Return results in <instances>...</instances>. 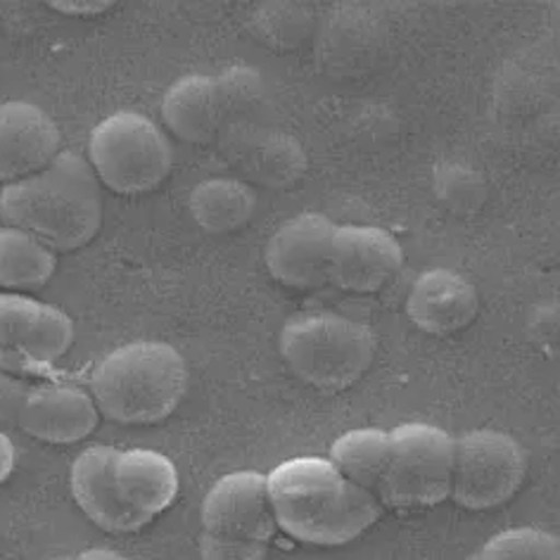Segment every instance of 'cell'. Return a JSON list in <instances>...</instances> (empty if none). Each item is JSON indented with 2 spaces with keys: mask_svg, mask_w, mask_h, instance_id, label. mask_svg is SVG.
Segmentation results:
<instances>
[{
  "mask_svg": "<svg viewBox=\"0 0 560 560\" xmlns=\"http://www.w3.org/2000/svg\"><path fill=\"white\" fill-rule=\"evenodd\" d=\"M276 525L306 546H345L369 532L383 506L349 482L328 458L298 456L266 475Z\"/></svg>",
  "mask_w": 560,
  "mask_h": 560,
  "instance_id": "1",
  "label": "cell"
},
{
  "mask_svg": "<svg viewBox=\"0 0 560 560\" xmlns=\"http://www.w3.org/2000/svg\"><path fill=\"white\" fill-rule=\"evenodd\" d=\"M101 188L89 160L62 150L44 172L0 188V221L65 255L91 245L101 233Z\"/></svg>",
  "mask_w": 560,
  "mask_h": 560,
  "instance_id": "2",
  "label": "cell"
},
{
  "mask_svg": "<svg viewBox=\"0 0 560 560\" xmlns=\"http://www.w3.org/2000/svg\"><path fill=\"white\" fill-rule=\"evenodd\" d=\"M188 389V363L176 347L140 340L112 349L95 363L89 392L103 418L117 425H158Z\"/></svg>",
  "mask_w": 560,
  "mask_h": 560,
  "instance_id": "3",
  "label": "cell"
},
{
  "mask_svg": "<svg viewBox=\"0 0 560 560\" xmlns=\"http://www.w3.org/2000/svg\"><path fill=\"white\" fill-rule=\"evenodd\" d=\"M278 349L302 383L320 392H345L371 371L377 340L361 320L316 312L290 318L280 328Z\"/></svg>",
  "mask_w": 560,
  "mask_h": 560,
  "instance_id": "4",
  "label": "cell"
},
{
  "mask_svg": "<svg viewBox=\"0 0 560 560\" xmlns=\"http://www.w3.org/2000/svg\"><path fill=\"white\" fill-rule=\"evenodd\" d=\"M202 560H266L278 532L259 470H235L207 489L200 509Z\"/></svg>",
  "mask_w": 560,
  "mask_h": 560,
  "instance_id": "5",
  "label": "cell"
},
{
  "mask_svg": "<svg viewBox=\"0 0 560 560\" xmlns=\"http://www.w3.org/2000/svg\"><path fill=\"white\" fill-rule=\"evenodd\" d=\"M86 160L97 184L133 198L164 184L174 170V148L160 124L143 112L119 109L95 124Z\"/></svg>",
  "mask_w": 560,
  "mask_h": 560,
  "instance_id": "6",
  "label": "cell"
},
{
  "mask_svg": "<svg viewBox=\"0 0 560 560\" xmlns=\"http://www.w3.org/2000/svg\"><path fill=\"white\" fill-rule=\"evenodd\" d=\"M392 456L377 501L392 511H428L450 501L456 438L432 423L389 430Z\"/></svg>",
  "mask_w": 560,
  "mask_h": 560,
  "instance_id": "7",
  "label": "cell"
},
{
  "mask_svg": "<svg viewBox=\"0 0 560 560\" xmlns=\"http://www.w3.org/2000/svg\"><path fill=\"white\" fill-rule=\"evenodd\" d=\"M525 446L509 432L478 428L456 438L450 499L466 511H492L509 503L527 480Z\"/></svg>",
  "mask_w": 560,
  "mask_h": 560,
  "instance_id": "8",
  "label": "cell"
},
{
  "mask_svg": "<svg viewBox=\"0 0 560 560\" xmlns=\"http://www.w3.org/2000/svg\"><path fill=\"white\" fill-rule=\"evenodd\" d=\"M74 320L30 295L0 292V373L46 377L74 345Z\"/></svg>",
  "mask_w": 560,
  "mask_h": 560,
  "instance_id": "9",
  "label": "cell"
},
{
  "mask_svg": "<svg viewBox=\"0 0 560 560\" xmlns=\"http://www.w3.org/2000/svg\"><path fill=\"white\" fill-rule=\"evenodd\" d=\"M217 145L221 158L243 174L249 186L288 190L310 170V155L298 136L259 121L231 126L219 136Z\"/></svg>",
  "mask_w": 560,
  "mask_h": 560,
  "instance_id": "10",
  "label": "cell"
},
{
  "mask_svg": "<svg viewBox=\"0 0 560 560\" xmlns=\"http://www.w3.org/2000/svg\"><path fill=\"white\" fill-rule=\"evenodd\" d=\"M316 60L326 74L357 79L383 62L389 30L373 8L340 5L316 26Z\"/></svg>",
  "mask_w": 560,
  "mask_h": 560,
  "instance_id": "11",
  "label": "cell"
},
{
  "mask_svg": "<svg viewBox=\"0 0 560 560\" xmlns=\"http://www.w3.org/2000/svg\"><path fill=\"white\" fill-rule=\"evenodd\" d=\"M404 269V247L381 226L338 223L332 237L328 283L352 295H375Z\"/></svg>",
  "mask_w": 560,
  "mask_h": 560,
  "instance_id": "12",
  "label": "cell"
},
{
  "mask_svg": "<svg viewBox=\"0 0 560 560\" xmlns=\"http://www.w3.org/2000/svg\"><path fill=\"white\" fill-rule=\"evenodd\" d=\"M338 223L318 212H304L278 226L264 247V264L280 285L316 290L328 285L332 237Z\"/></svg>",
  "mask_w": 560,
  "mask_h": 560,
  "instance_id": "13",
  "label": "cell"
},
{
  "mask_svg": "<svg viewBox=\"0 0 560 560\" xmlns=\"http://www.w3.org/2000/svg\"><path fill=\"white\" fill-rule=\"evenodd\" d=\"M101 411L89 389L44 381L26 389L18 428L44 444L69 446L89 440L101 425Z\"/></svg>",
  "mask_w": 560,
  "mask_h": 560,
  "instance_id": "14",
  "label": "cell"
},
{
  "mask_svg": "<svg viewBox=\"0 0 560 560\" xmlns=\"http://www.w3.org/2000/svg\"><path fill=\"white\" fill-rule=\"evenodd\" d=\"M62 152V133L44 107L0 103V186L44 172Z\"/></svg>",
  "mask_w": 560,
  "mask_h": 560,
  "instance_id": "15",
  "label": "cell"
},
{
  "mask_svg": "<svg viewBox=\"0 0 560 560\" xmlns=\"http://www.w3.org/2000/svg\"><path fill=\"white\" fill-rule=\"evenodd\" d=\"M480 295L470 280L452 269L423 271L406 295V316L432 338H452L475 324Z\"/></svg>",
  "mask_w": 560,
  "mask_h": 560,
  "instance_id": "16",
  "label": "cell"
},
{
  "mask_svg": "<svg viewBox=\"0 0 560 560\" xmlns=\"http://www.w3.org/2000/svg\"><path fill=\"white\" fill-rule=\"evenodd\" d=\"M162 121L174 138L192 145L217 143L229 129V107L217 74H186L162 97Z\"/></svg>",
  "mask_w": 560,
  "mask_h": 560,
  "instance_id": "17",
  "label": "cell"
},
{
  "mask_svg": "<svg viewBox=\"0 0 560 560\" xmlns=\"http://www.w3.org/2000/svg\"><path fill=\"white\" fill-rule=\"evenodd\" d=\"M115 446L95 444L83 450L69 468V487L79 511L107 535H133L148 527L136 513L124 506L112 480Z\"/></svg>",
  "mask_w": 560,
  "mask_h": 560,
  "instance_id": "18",
  "label": "cell"
},
{
  "mask_svg": "<svg viewBox=\"0 0 560 560\" xmlns=\"http://www.w3.org/2000/svg\"><path fill=\"white\" fill-rule=\"evenodd\" d=\"M112 480L124 506L145 525L174 506L180 489L174 460L152 450H115Z\"/></svg>",
  "mask_w": 560,
  "mask_h": 560,
  "instance_id": "19",
  "label": "cell"
},
{
  "mask_svg": "<svg viewBox=\"0 0 560 560\" xmlns=\"http://www.w3.org/2000/svg\"><path fill=\"white\" fill-rule=\"evenodd\" d=\"M257 190L241 178L214 176L188 192V214L209 235L241 231L257 212Z\"/></svg>",
  "mask_w": 560,
  "mask_h": 560,
  "instance_id": "20",
  "label": "cell"
},
{
  "mask_svg": "<svg viewBox=\"0 0 560 560\" xmlns=\"http://www.w3.org/2000/svg\"><path fill=\"white\" fill-rule=\"evenodd\" d=\"M58 271V255L32 233L0 226V292L26 295L50 283Z\"/></svg>",
  "mask_w": 560,
  "mask_h": 560,
  "instance_id": "21",
  "label": "cell"
},
{
  "mask_svg": "<svg viewBox=\"0 0 560 560\" xmlns=\"http://www.w3.org/2000/svg\"><path fill=\"white\" fill-rule=\"evenodd\" d=\"M392 440L381 428L347 430L330 444L328 460L345 478L377 497L389 466Z\"/></svg>",
  "mask_w": 560,
  "mask_h": 560,
  "instance_id": "22",
  "label": "cell"
},
{
  "mask_svg": "<svg viewBox=\"0 0 560 560\" xmlns=\"http://www.w3.org/2000/svg\"><path fill=\"white\" fill-rule=\"evenodd\" d=\"M316 15L302 3H261L247 22L249 34L271 50H298L316 34Z\"/></svg>",
  "mask_w": 560,
  "mask_h": 560,
  "instance_id": "23",
  "label": "cell"
},
{
  "mask_svg": "<svg viewBox=\"0 0 560 560\" xmlns=\"http://www.w3.org/2000/svg\"><path fill=\"white\" fill-rule=\"evenodd\" d=\"M466 560H560V541L539 527H511L487 539Z\"/></svg>",
  "mask_w": 560,
  "mask_h": 560,
  "instance_id": "24",
  "label": "cell"
},
{
  "mask_svg": "<svg viewBox=\"0 0 560 560\" xmlns=\"http://www.w3.org/2000/svg\"><path fill=\"white\" fill-rule=\"evenodd\" d=\"M217 79L229 107L231 126L259 121L266 107V81L257 69L249 65H229L221 69Z\"/></svg>",
  "mask_w": 560,
  "mask_h": 560,
  "instance_id": "25",
  "label": "cell"
},
{
  "mask_svg": "<svg viewBox=\"0 0 560 560\" xmlns=\"http://www.w3.org/2000/svg\"><path fill=\"white\" fill-rule=\"evenodd\" d=\"M440 192L442 202L450 205L454 212H472L485 200V184L480 178H475V174L452 166L440 180Z\"/></svg>",
  "mask_w": 560,
  "mask_h": 560,
  "instance_id": "26",
  "label": "cell"
},
{
  "mask_svg": "<svg viewBox=\"0 0 560 560\" xmlns=\"http://www.w3.org/2000/svg\"><path fill=\"white\" fill-rule=\"evenodd\" d=\"M26 389H30V385L22 377L0 373V430L20 423Z\"/></svg>",
  "mask_w": 560,
  "mask_h": 560,
  "instance_id": "27",
  "label": "cell"
},
{
  "mask_svg": "<svg viewBox=\"0 0 560 560\" xmlns=\"http://www.w3.org/2000/svg\"><path fill=\"white\" fill-rule=\"evenodd\" d=\"M55 12L69 18H95L105 15L109 8H115L112 0H50L48 3Z\"/></svg>",
  "mask_w": 560,
  "mask_h": 560,
  "instance_id": "28",
  "label": "cell"
},
{
  "mask_svg": "<svg viewBox=\"0 0 560 560\" xmlns=\"http://www.w3.org/2000/svg\"><path fill=\"white\" fill-rule=\"evenodd\" d=\"M15 466H18L15 442L10 440L5 430H0V485H5L10 480V475L15 472Z\"/></svg>",
  "mask_w": 560,
  "mask_h": 560,
  "instance_id": "29",
  "label": "cell"
},
{
  "mask_svg": "<svg viewBox=\"0 0 560 560\" xmlns=\"http://www.w3.org/2000/svg\"><path fill=\"white\" fill-rule=\"evenodd\" d=\"M52 560H131V558L119 553V551H112V549H89V551H81L74 556H62V558H52Z\"/></svg>",
  "mask_w": 560,
  "mask_h": 560,
  "instance_id": "30",
  "label": "cell"
}]
</instances>
